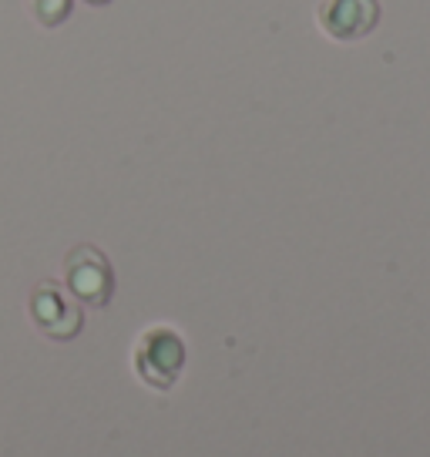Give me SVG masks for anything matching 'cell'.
<instances>
[{"label":"cell","instance_id":"obj_5","mask_svg":"<svg viewBox=\"0 0 430 457\" xmlns=\"http://www.w3.org/2000/svg\"><path fill=\"white\" fill-rule=\"evenodd\" d=\"M28 11L30 17L41 24V28L54 30L61 28L74 11V0H28Z\"/></svg>","mask_w":430,"mask_h":457},{"label":"cell","instance_id":"obj_3","mask_svg":"<svg viewBox=\"0 0 430 457\" xmlns=\"http://www.w3.org/2000/svg\"><path fill=\"white\" fill-rule=\"evenodd\" d=\"M316 17L333 41H363L380 24V0H323Z\"/></svg>","mask_w":430,"mask_h":457},{"label":"cell","instance_id":"obj_4","mask_svg":"<svg viewBox=\"0 0 430 457\" xmlns=\"http://www.w3.org/2000/svg\"><path fill=\"white\" fill-rule=\"evenodd\" d=\"M30 313L41 333H47L51 340H71L81 333V310L71 293H64L58 283H41L34 289Z\"/></svg>","mask_w":430,"mask_h":457},{"label":"cell","instance_id":"obj_2","mask_svg":"<svg viewBox=\"0 0 430 457\" xmlns=\"http://www.w3.org/2000/svg\"><path fill=\"white\" fill-rule=\"evenodd\" d=\"M64 283L74 300L87 303V306H104L115 293V272L101 249L78 245L64 259Z\"/></svg>","mask_w":430,"mask_h":457},{"label":"cell","instance_id":"obj_1","mask_svg":"<svg viewBox=\"0 0 430 457\" xmlns=\"http://www.w3.org/2000/svg\"><path fill=\"white\" fill-rule=\"evenodd\" d=\"M131 363H135V373L148 386L169 390L178 380L182 367H186V343L169 327L148 329L142 340H138V346H135Z\"/></svg>","mask_w":430,"mask_h":457},{"label":"cell","instance_id":"obj_6","mask_svg":"<svg viewBox=\"0 0 430 457\" xmlns=\"http://www.w3.org/2000/svg\"><path fill=\"white\" fill-rule=\"evenodd\" d=\"M85 4H91V7H108L112 0H85Z\"/></svg>","mask_w":430,"mask_h":457}]
</instances>
